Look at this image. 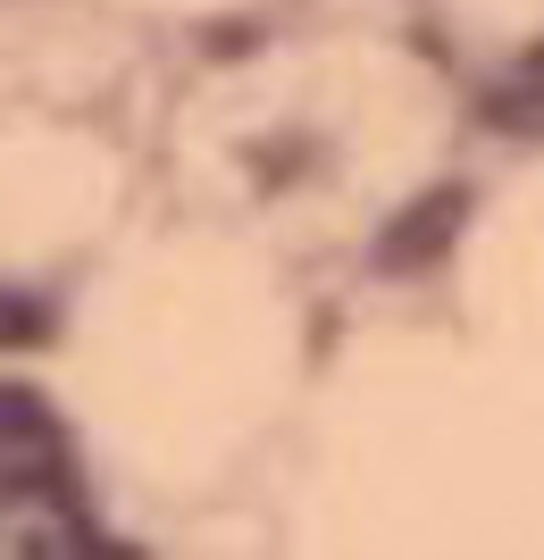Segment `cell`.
<instances>
[{"mask_svg": "<svg viewBox=\"0 0 544 560\" xmlns=\"http://www.w3.org/2000/svg\"><path fill=\"white\" fill-rule=\"evenodd\" d=\"M43 335V310L34 302H0V343H34Z\"/></svg>", "mask_w": 544, "mask_h": 560, "instance_id": "obj_3", "label": "cell"}, {"mask_svg": "<svg viewBox=\"0 0 544 560\" xmlns=\"http://www.w3.org/2000/svg\"><path fill=\"white\" fill-rule=\"evenodd\" d=\"M59 435V419L43 410V394H25V385H0V444L9 452H43Z\"/></svg>", "mask_w": 544, "mask_h": 560, "instance_id": "obj_2", "label": "cell"}, {"mask_svg": "<svg viewBox=\"0 0 544 560\" xmlns=\"http://www.w3.org/2000/svg\"><path fill=\"white\" fill-rule=\"evenodd\" d=\"M461 210H470L461 192H427L419 210H403L394 226H385L378 259H385V268H419V259H436V252H444V234L461 226Z\"/></svg>", "mask_w": 544, "mask_h": 560, "instance_id": "obj_1", "label": "cell"}]
</instances>
